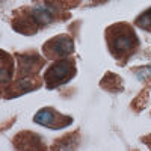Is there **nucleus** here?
Returning <instances> with one entry per match:
<instances>
[{
    "mask_svg": "<svg viewBox=\"0 0 151 151\" xmlns=\"http://www.w3.org/2000/svg\"><path fill=\"white\" fill-rule=\"evenodd\" d=\"M101 88H104L107 91H116V89L121 91V79L118 76L109 73V74H106V77L101 82Z\"/></svg>",
    "mask_w": 151,
    "mask_h": 151,
    "instance_id": "7",
    "label": "nucleus"
},
{
    "mask_svg": "<svg viewBox=\"0 0 151 151\" xmlns=\"http://www.w3.org/2000/svg\"><path fill=\"white\" fill-rule=\"evenodd\" d=\"M106 42L110 55L119 64H125L139 47V40L129 23H115L106 29Z\"/></svg>",
    "mask_w": 151,
    "mask_h": 151,
    "instance_id": "1",
    "label": "nucleus"
},
{
    "mask_svg": "<svg viewBox=\"0 0 151 151\" xmlns=\"http://www.w3.org/2000/svg\"><path fill=\"white\" fill-rule=\"evenodd\" d=\"M35 122L44 125L47 129H52V130H59V129H65L73 122L71 116H65L62 113L56 112L52 107H44L35 115L33 118Z\"/></svg>",
    "mask_w": 151,
    "mask_h": 151,
    "instance_id": "4",
    "label": "nucleus"
},
{
    "mask_svg": "<svg viewBox=\"0 0 151 151\" xmlns=\"http://www.w3.org/2000/svg\"><path fill=\"white\" fill-rule=\"evenodd\" d=\"M76 76V62L73 58H62L52 64L44 73V82L48 89L68 83Z\"/></svg>",
    "mask_w": 151,
    "mask_h": 151,
    "instance_id": "2",
    "label": "nucleus"
},
{
    "mask_svg": "<svg viewBox=\"0 0 151 151\" xmlns=\"http://www.w3.org/2000/svg\"><path fill=\"white\" fill-rule=\"evenodd\" d=\"M42 52L47 59L68 58L74 52V41L70 35H59L48 40L42 45Z\"/></svg>",
    "mask_w": 151,
    "mask_h": 151,
    "instance_id": "3",
    "label": "nucleus"
},
{
    "mask_svg": "<svg viewBox=\"0 0 151 151\" xmlns=\"http://www.w3.org/2000/svg\"><path fill=\"white\" fill-rule=\"evenodd\" d=\"M2 88H5L12 79L14 64H12V58L6 52H2Z\"/></svg>",
    "mask_w": 151,
    "mask_h": 151,
    "instance_id": "6",
    "label": "nucleus"
},
{
    "mask_svg": "<svg viewBox=\"0 0 151 151\" xmlns=\"http://www.w3.org/2000/svg\"><path fill=\"white\" fill-rule=\"evenodd\" d=\"M136 26L141 27L147 32H151V8L147 9L145 12H142V14L136 18Z\"/></svg>",
    "mask_w": 151,
    "mask_h": 151,
    "instance_id": "8",
    "label": "nucleus"
},
{
    "mask_svg": "<svg viewBox=\"0 0 151 151\" xmlns=\"http://www.w3.org/2000/svg\"><path fill=\"white\" fill-rule=\"evenodd\" d=\"M26 133H20L14 137V145L17 148H23V150H40V148H45L44 144H41L40 136H36L33 133L29 132V139H26Z\"/></svg>",
    "mask_w": 151,
    "mask_h": 151,
    "instance_id": "5",
    "label": "nucleus"
}]
</instances>
